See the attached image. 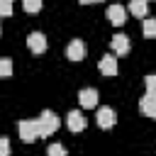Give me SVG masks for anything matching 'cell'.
I'll list each match as a JSON object with an SVG mask.
<instances>
[{
    "label": "cell",
    "mask_w": 156,
    "mask_h": 156,
    "mask_svg": "<svg viewBox=\"0 0 156 156\" xmlns=\"http://www.w3.org/2000/svg\"><path fill=\"white\" fill-rule=\"evenodd\" d=\"M83 5H90V2H100V0H80Z\"/></svg>",
    "instance_id": "cell-20"
},
{
    "label": "cell",
    "mask_w": 156,
    "mask_h": 156,
    "mask_svg": "<svg viewBox=\"0 0 156 156\" xmlns=\"http://www.w3.org/2000/svg\"><path fill=\"white\" fill-rule=\"evenodd\" d=\"M105 15H107V20H110L115 27H122V24L127 22V10H124L122 5H110Z\"/></svg>",
    "instance_id": "cell-5"
},
{
    "label": "cell",
    "mask_w": 156,
    "mask_h": 156,
    "mask_svg": "<svg viewBox=\"0 0 156 156\" xmlns=\"http://www.w3.org/2000/svg\"><path fill=\"white\" fill-rule=\"evenodd\" d=\"M12 15V0H0V17H10Z\"/></svg>",
    "instance_id": "cell-18"
},
{
    "label": "cell",
    "mask_w": 156,
    "mask_h": 156,
    "mask_svg": "<svg viewBox=\"0 0 156 156\" xmlns=\"http://www.w3.org/2000/svg\"><path fill=\"white\" fill-rule=\"evenodd\" d=\"M110 46H112V51H115L117 56H122V54L129 51V37H127V34H115L112 41H110Z\"/></svg>",
    "instance_id": "cell-10"
},
{
    "label": "cell",
    "mask_w": 156,
    "mask_h": 156,
    "mask_svg": "<svg viewBox=\"0 0 156 156\" xmlns=\"http://www.w3.org/2000/svg\"><path fill=\"white\" fill-rule=\"evenodd\" d=\"M0 156H10V141H7V136H0Z\"/></svg>",
    "instance_id": "cell-19"
},
{
    "label": "cell",
    "mask_w": 156,
    "mask_h": 156,
    "mask_svg": "<svg viewBox=\"0 0 156 156\" xmlns=\"http://www.w3.org/2000/svg\"><path fill=\"white\" fill-rule=\"evenodd\" d=\"M144 37H156V17H146L144 20Z\"/></svg>",
    "instance_id": "cell-13"
},
{
    "label": "cell",
    "mask_w": 156,
    "mask_h": 156,
    "mask_svg": "<svg viewBox=\"0 0 156 156\" xmlns=\"http://www.w3.org/2000/svg\"><path fill=\"white\" fill-rule=\"evenodd\" d=\"M98 100H100V95H98L95 88H83V90L78 93V102H80L83 107H98Z\"/></svg>",
    "instance_id": "cell-6"
},
{
    "label": "cell",
    "mask_w": 156,
    "mask_h": 156,
    "mask_svg": "<svg viewBox=\"0 0 156 156\" xmlns=\"http://www.w3.org/2000/svg\"><path fill=\"white\" fill-rule=\"evenodd\" d=\"M139 110H141L146 117L156 119V95H149V93H144V98L139 100Z\"/></svg>",
    "instance_id": "cell-8"
},
{
    "label": "cell",
    "mask_w": 156,
    "mask_h": 156,
    "mask_svg": "<svg viewBox=\"0 0 156 156\" xmlns=\"http://www.w3.org/2000/svg\"><path fill=\"white\" fill-rule=\"evenodd\" d=\"M115 122H117V117H115L112 107H100V110H98V127H102V129H110Z\"/></svg>",
    "instance_id": "cell-9"
},
{
    "label": "cell",
    "mask_w": 156,
    "mask_h": 156,
    "mask_svg": "<svg viewBox=\"0 0 156 156\" xmlns=\"http://www.w3.org/2000/svg\"><path fill=\"white\" fill-rule=\"evenodd\" d=\"M146 10H149V0H129V12L132 15L146 17Z\"/></svg>",
    "instance_id": "cell-12"
},
{
    "label": "cell",
    "mask_w": 156,
    "mask_h": 156,
    "mask_svg": "<svg viewBox=\"0 0 156 156\" xmlns=\"http://www.w3.org/2000/svg\"><path fill=\"white\" fill-rule=\"evenodd\" d=\"M17 132H20V139L27 141V144L41 139V132H39V122H37V119H22V122L17 124Z\"/></svg>",
    "instance_id": "cell-1"
},
{
    "label": "cell",
    "mask_w": 156,
    "mask_h": 156,
    "mask_svg": "<svg viewBox=\"0 0 156 156\" xmlns=\"http://www.w3.org/2000/svg\"><path fill=\"white\" fill-rule=\"evenodd\" d=\"M144 85H146V93L149 95H156V76H146L144 78Z\"/></svg>",
    "instance_id": "cell-17"
},
{
    "label": "cell",
    "mask_w": 156,
    "mask_h": 156,
    "mask_svg": "<svg viewBox=\"0 0 156 156\" xmlns=\"http://www.w3.org/2000/svg\"><path fill=\"white\" fill-rule=\"evenodd\" d=\"M27 46H29L32 54H44V51H46V37H44L41 32H32V34L27 37Z\"/></svg>",
    "instance_id": "cell-3"
},
{
    "label": "cell",
    "mask_w": 156,
    "mask_h": 156,
    "mask_svg": "<svg viewBox=\"0 0 156 156\" xmlns=\"http://www.w3.org/2000/svg\"><path fill=\"white\" fill-rule=\"evenodd\" d=\"M100 73H105V76H117V58H115L112 54H105V56L100 58Z\"/></svg>",
    "instance_id": "cell-11"
},
{
    "label": "cell",
    "mask_w": 156,
    "mask_h": 156,
    "mask_svg": "<svg viewBox=\"0 0 156 156\" xmlns=\"http://www.w3.org/2000/svg\"><path fill=\"white\" fill-rule=\"evenodd\" d=\"M66 124H68L71 132H83L85 129V115L78 112V110H71L68 117H66Z\"/></svg>",
    "instance_id": "cell-7"
},
{
    "label": "cell",
    "mask_w": 156,
    "mask_h": 156,
    "mask_svg": "<svg viewBox=\"0 0 156 156\" xmlns=\"http://www.w3.org/2000/svg\"><path fill=\"white\" fill-rule=\"evenodd\" d=\"M12 76V61L10 58H0V78Z\"/></svg>",
    "instance_id": "cell-15"
},
{
    "label": "cell",
    "mask_w": 156,
    "mask_h": 156,
    "mask_svg": "<svg viewBox=\"0 0 156 156\" xmlns=\"http://www.w3.org/2000/svg\"><path fill=\"white\" fill-rule=\"evenodd\" d=\"M41 5H44V0H22L24 12H39V10H41Z\"/></svg>",
    "instance_id": "cell-14"
},
{
    "label": "cell",
    "mask_w": 156,
    "mask_h": 156,
    "mask_svg": "<svg viewBox=\"0 0 156 156\" xmlns=\"http://www.w3.org/2000/svg\"><path fill=\"white\" fill-rule=\"evenodd\" d=\"M66 56L71 61H83L85 58V41L83 39H73L68 46H66Z\"/></svg>",
    "instance_id": "cell-4"
},
{
    "label": "cell",
    "mask_w": 156,
    "mask_h": 156,
    "mask_svg": "<svg viewBox=\"0 0 156 156\" xmlns=\"http://www.w3.org/2000/svg\"><path fill=\"white\" fill-rule=\"evenodd\" d=\"M46 156H66V149H63L61 144H49Z\"/></svg>",
    "instance_id": "cell-16"
},
{
    "label": "cell",
    "mask_w": 156,
    "mask_h": 156,
    "mask_svg": "<svg viewBox=\"0 0 156 156\" xmlns=\"http://www.w3.org/2000/svg\"><path fill=\"white\" fill-rule=\"evenodd\" d=\"M39 132H41V136H51L56 129H58V117L51 112V110H44L41 115H39Z\"/></svg>",
    "instance_id": "cell-2"
}]
</instances>
